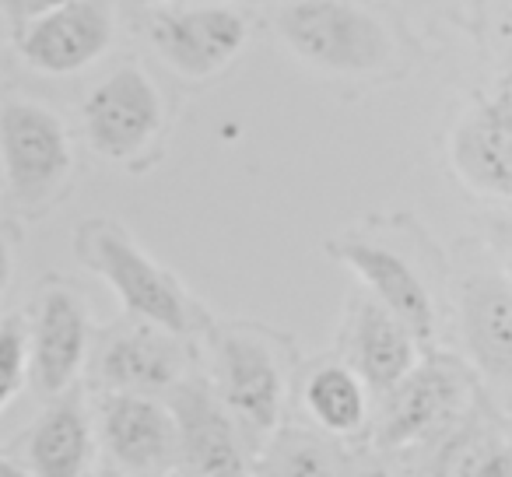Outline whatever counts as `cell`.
<instances>
[{
	"label": "cell",
	"mask_w": 512,
	"mask_h": 477,
	"mask_svg": "<svg viewBox=\"0 0 512 477\" xmlns=\"http://www.w3.org/2000/svg\"><path fill=\"white\" fill-rule=\"evenodd\" d=\"M278 32L302 64L330 74H372L393 57L383 25L348 0H292Z\"/></svg>",
	"instance_id": "cell-1"
},
{
	"label": "cell",
	"mask_w": 512,
	"mask_h": 477,
	"mask_svg": "<svg viewBox=\"0 0 512 477\" xmlns=\"http://www.w3.org/2000/svg\"><path fill=\"white\" fill-rule=\"evenodd\" d=\"M78 257L120 295L123 309L165 334L183 337L193 323L190 302L169 271L137 250L109 221H88L78 232Z\"/></svg>",
	"instance_id": "cell-2"
},
{
	"label": "cell",
	"mask_w": 512,
	"mask_h": 477,
	"mask_svg": "<svg viewBox=\"0 0 512 477\" xmlns=\"http://www.w3.org/2000/svg\"><path fill=\"white\" fill-rule=\"evenodd\" d=\"M0 162L18 204L50 200L74 162L60 116L36 102H8L0 109Z\"/></svg>",
	"instance_id": "cell-3"
},
{
	"label": "cell",
	"mask_w": 512,
	"mask_h": 477,
	"mask_svg": "<svg viewBox=\"0 0 512 477\" xmlns=\"http://www.w3.org/2000/svg\"><path fill=\"white\" fill-rule=\"evenodd\" d=\"M88 144L109 162H130L158 137L165 120L155 81L137 67H120L85 99Z\"/></svg>",
	"instance_id": "cell-4"
},
{
	"label": "cell",
	"mask_w": 512,
	"mask_h": 477,
	"mask_svg": "<svg viewBox=\"0 0 512 477\" xmlns=\"http://www.w3.org/2000/svg\"><path fill=\"white\" fill-rule=\"evenodd\" d=\"M106 456L130 477H169L183 467L179 428L169 404L148 393H109L99 411Z\"/></svg>",
	"instance_id": "cell-5"
},
{
	"label": "cell",
	"mask_w": 512,
	"mask_h": 477,
	"mask_svg": "<svg viewBox=\"0 0 512 477\" xmlns=\"http://www.w3.org/2000/svg\"><path fill=\"white\" fill-rule=\"evenodd\" d=\"M148 39L176 74L211 78L239 57L249 39V22L242 11L221 4L158 11L148 22Z\"/></svg>",
	"instance_id": "cell-6"
},
{
	"label": "cell",
	"mask_w": 512,
	"mask_h": 477,
	"mask_svg": "<svg viewBox=\"0 0 512 477\" xmlns=\"http://www.w3.org/2000/svg\"><path fill=\"white\" fill-rule=\"evenodd\" d=\"M113 46V11L106 0H71L18 32V53L43 74H74Z\"/></svg>",
	"instance_id": "cell-7"
},
{
	"label": "cell",
	"mask_w": 512,
	"mask_h": 477,
	"mask_svg": "<svg viewBox=\"0 0 512 477\" xmlns=\"http://www.w3.org/2000/svg\"><path fill=\"white\" fill-rule=\"evenodd\" d=\"M169 411L179 428L183 467L197 477H246V456L232 411L204 383H176Z\"/></svg>",
	"instance_id": "cell-8"
},
{
	"label": "cell",
	"mask_w": 512,
	"mask_h": 477,
	"mask_svg": "<svg viewBox=\"0 0 512 477\" xmlns=\"http://www.w3.org/2000/svg\"><path fill=\"white\" fill-rule=\"evenodd\" d=\"M453 162L474 190L512 197V71L456 127Z\"/></svg>",
	"instance_id": "cell-9"
},
{
	"label": "cell",
	"mask_w": 512,
	"mask_h": 477,
	"mask_svg": "<svg viewBox=\"0 0 512 477\" xmlns=\"http://www.w3.org/2000/svg\"><path fill=\"white\" fill-rule=\"evenodd\" d=\"M88 355L85 302L67 288H50L39 299L36 327L29 337V376L43 397L57 400L71 390Z\"/></svg>",
	"instance_id": "cell-10"
},
{
	"label": "cell",
	"mask_w": 512,
	"mask_h": 477,
	"mask_svg": "<svg viewBox=\"0 0 512 477\" xmlns=\"http://www.w3.org/2000/svg\"><path fill=\"white\" fill-rule=\"evenodd\" d=\"M463 393H467V379H463L460 365L446 362V358L414 365L411 376L397 390H390L383 425H379V442L407 446V442L439 432L460 411Z\"/></svg>",
	"instance_id": "cell-11"
},
{
	"label": "cell",
	"mask_w": 512,
	"mask_h": 477,
	"mask_svg": "<svg viewBox=\"0 0 512 477\" xmlns=\"http://www.w3.org/2000/svg\"><path fill=\"white\" fill-rule=\"evenodd\" d=\"M218 379L232 418H239L253 432H271L278 425L285 379H281V369L267 344L246 334L221 337Z\"/></svg>",
	"instance_id": "cell-12"
},
{
	"label": "cell",
	"mask_w": 512,
	"mask_h": 477,
	"mask_svg": "<svg viewBox=\"0 0 512 477\" xmlns=\"http://www.w3.org/2000/svg\"><path fill=\"white\" fill-rule=\"evenodd\" d=\"M330 253L341 264H348L369 285V292L376 295L379 306L390 309L421 344L432 341V330H435L432 295H428V288L421 285V278L414 274V267L407 260H400L397 253L383 250V246L358 243V239L330 243Z\"/></svg>",
	"instance_id": "cell-13"
},
{
	"label": "cell",
	"mask_w": 512,
	"mask_h": 477,
	"mask_svg": "<svg viewBox=\"0 0 512 477\" xmlns=\"http://www.w3.org/2000/svg\"><path fill=\"white\" fill-rule=\"evenodd\" d=\"M183 372V348L176 334L151 327H134L113 337L99 358V376L109 393H151L172 390Z\"/></svg>",
	"instance_id": "cell-14"
},
{
	"label": "cell",
	"mask_w": 512,
	"mask_h": 477,
	"mask_svg": "<svg viewBox=\"0 0 512 477\" xmlns=\"http://www.w3.org/2000/svg\"><path fill=\"white\" fill-rule=\"evenodd\" d=\"M92 463V425L81 397L64 393L43 411L29 435L32 477H85Z\"/></svg>",
	"instance_id": "cell-15"
},
{
	"label": "cell",
	"mask_w": 512,
	"mask_h": 477,
	"mask_svg": "<svg viewBox=\"0 0 512 477\" xmlns=\"http://www.w3.org/2000/svg\"><path fill=\"white\" fill-rule=\"evenodd\" d=\"M463 334L491 379H512V292L502 281L470 278L463 285Z\"/></svg>",
	"instance_id": "cell-16"
},
{
	"label": "cell",
	"mask_w": 512,
	"mask_h": 477,
	"mask_svg": "<svg viewBox=\"0 0 512 477\" xmlns=\"http://www.w3.org/2000/svg\"><path fill=\"white\" fill-rule=\"evenodd\" d=\"M418 337L379 302H365L355 327V365L365 386L390 393L414 372Z\"/></svg>",
	"instance_id": "cell-17"
},
{
	"label": "cell",
	"mask_w": 512,
	"mask_h": 477,
	"mask_svg": "<svg viewBox=\"0 0 512 477\" xmlns=\"http://www.w3.org/2000/svg\"><path fill=\"white\" fill-rule=\"evenodd\" d=\"M306 407L330 435H355L365 425V379L348 365H320L306 383Z\"/></svg>",
	"instance_id": "cell-18"
},
{
	"label": "cell",
	"mask_w": 512,
	"mask_h": 477,
	"mask_svg": "<svg viewBox=\"0 0 512 477\" xmlns=\"http://www.w3.org/2000/svg\"><path fill=\"white\" fill-rule=\"evenodd\" d=\"M256 477H337V467L313 435L281 432L267 446Z\"/></svg>",
	"instance_id": "cell-19"
},
{
	"label": "cell",
	"mask_w": 512,
	"mask_h": 477,
	"mask_svg": "<svg viewBox=\"0 0 512 477\" xmlns=\"http://www.w3.org/2000/svg\"><path fill=\"white\" fill-rule=\"evenodd\" d=\"M25 376H29V334L25 323L11 316L0 323V414L22 393Z\"/></svg>",
	"instance_id": "cell-20"
},
{
	"label": "cell",
	"mask_w": 512,
	"mask_h": 477,
	"mask_svg": "<svg viewBox=\"0 0 512 477\" xmlns=\"http://www.w3.org/2000/svg\"><path fill=\"white\" fill-rule=\"evenodd\" d=\"M64 4H71V0H0V11L8 15V22L15 25L18 32H25L29 25L53 15V11L64 8Z\"/></svg>",
	"instance_id": "cell-21"
},
{
	"label": "cell",
	"mask_w": 512,
	"mask_h": 477,
	"mask_svg": "<svg viewBox=\"0 0 512 477\" xmlns=\"http://www.w3.org/2000/svg\"><path fill=\"white\" fill-rule=\"evenodd\" d=\"M470 477H512V449L491 446L488 453L477 460V467L470 470Z\"/></svg>",
	"instance_id": "cell-22"
},
{
	"label": "cell",
	"mask_w": 512,
	"mask_h": 477,
	"mask_svg": "<svg viewBox=\"0 0 512 477\" xmlns=\"http://www.w3.org/2000/svg\"><path fill=\"white\" fill-rule=\"evenodd\" d=\"M11 271H15V260H11V246H8V239L0 235V299H4V292H8V285H11Z\"/></svg>",
	"instance_id": "cell-23"
},
{
	"label": "cell",
	"mask_w": 512,
	"mask_h": 477,
	"mask_svg": "<svg viewBox=\"0 0 512 477\" xmlns=\"http://www.w3.org/2000/svg\"><path fill=\"white\" fill-rule=\"evenodd\" d=\"M498 246H502L505 257L512 260V225H498Z\"/></svg>",
	"instance_id": "cell-24"
},
{
	"label": "cell",
	"mask_w": 512,
	"mask_h": 477,
	"mask_svg": "<svg viewBox=\"0 0 512 477\" xmlns=\"http://www.w3.org/2000/svg\"><path fill=\"white\" fill-rule=\"evenodd\" d=\"M0 477H25V474L11 460H4V456H0Z\"/></svg>",
	"instance_id": "cell-25"
},
{
	"label": "cell",
	"mask_w": 512,
	"mask_h": 477,
	"mask_svg": "<svg viewBox=\"0 0 512 477\" xmlns=\"http://www.w3.org/2000/svg\"><path fill=\"white\" fill-rule=\"evenodd\" d=\"M358 477H390L386 470H379V467H372V470H365V474H358Z\"/></svg>",
	"instance_id": "cell-26"
},
{
	"label": "cell",
	"mask_w": 512,
	"mask_h": 477,
	"mask_svg": "<svg viewBox=\"0 0 512 477\" xmlns=\"http://www.w3.org/2000/svg\"><path fill=\"white\" fill-rule=\"evenodd\" d=\"M141 4H148V8H155V4H172V0H141Z\"/></svg>",
	"instance_id": "cell-27"
}]
</instances>
